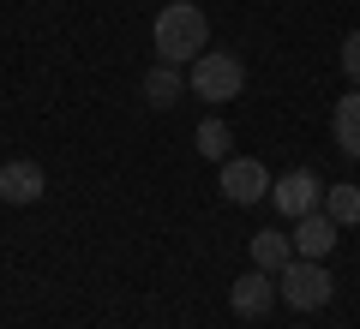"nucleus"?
<instances>
[{
    "instance_id": "nucleus-4",
    "label": "nucleus",
    "mask_w": 360,
    "mask_h": 329,
    "mask_svg": "<svg viewBox=\"0 0 360 329\" xmlns=\"http://www.w3.org/2000/svg\"><path fill=\"white\" fill-rule=\"evenodd\" d=\"M270 203H276V215L300 222V215H312L324 203V186H319V174H307V168H288L283 180H270Z\"/></svg>"
},
{
    "instance_id": "nucleus-7",
    "label": "nucleus",
    "mask_w": 360,
    "mask_h": 329,
    "mask_svg": "<svg viewBox=\"0 0 360 329\" xmlns=\"http://www.w3.org/2000/svg\"><path fill=\"white\" fill-rule=\"evenodd\" d=\"M336 234H342V228H336L330 215L312 210V215H300V222H295V234H288V240H295V257H319V264H324V257L336 252Z\"/></svg>"
},
{
    "instance_id": "nucleus-5",
    "label": "nucleus",
    "mask_w": 360,
    "mask_h": 329,
    "mask_svg": "<svg viewBox=\"0 0 360 329\" xmlns=\"http://www.w3.org/2000/svg\"><path fill=\"white\" fill-rule=\"evenodd\" d=\"M222 198L229 203H264L270 198V168L252 156H229L222 162Z\"/></svg>"
},
{
    "instance_id": "nucleus-8",
    "label": "nucleus",
    "mask_w": 360,
    "mask_h": 329,
    "mask_svg": "<svg viewBox=\"0 0 360 329\" xmlns=\"http://www.w3.org/2000/svg\"><path fill=\"white\" fill-rule=\"evenodd\" d=\"M42 192H49V180H42V168L37 162H6L0 168V203H37Z\"/></svg>"
},
{
    "instance_id": "nucleus-13",
    "label": "nucleus",
    "mask_w": 360,
    "mask_h": 329,
    "mask_svg": "<svg viewBox=\"0 0 360 329\" xmlns=\"http://www.w3.org/2000/svg\"><path fill=\"white\" fill-rule=\"evenodd\" d=\"M193 138H198V156H205V162H217V168L229 162V144H234V138H229V126H222V120H205Z\"/></svg>"
},
{
    "instance_id": "nucleus-6",
    "label": "nucleus",
    "mask_w": 360,
    "mask_h": 329,
    "mask_svg": "<svg viewBox=\"0 0 360 329\" xmlns=\"http://www.w3.org/2000/svg\"><path fill=\"white\" fill-rule=\"evenodd\" d=\"M270 305H276V276H264V269H246L240 281H229V311L234 317H264Z\"/></svg>"
},
{
    "instance_id": "nucleus-9",
    "label": "nucleus",
    "mask_w": 360,
    "mask_h": 329,
    "mask_svg": "<svg viewBox=\"0 0 360 329\" xmlns=\"http://www.w3.org/2000/svg\"><path fill=\"white\" fill-rule=\"evenodd\" d=\"M330 132H336V144H342V156H354V162H360V84L348 90V96H336Z\"/></svg>"
},
{
    "instance_id": "nucleus-12",
    "label": "nucleus",
    "mask_w": 360,
    "mask_h": 329,
    "mask_svg": "<svg viewBox=\"0 0 360 329\" xmlns=\"http://www.w3.org/2000/svg\"><path fill=\"white\" fill-rule=\"evenodd\" d=\"M319 210L330 215L336 228H354V222H360V186H348V180H342V186H330V192H324V203H319Z\"/></svg>"
},
{
    "instance_id": "nucleus-1",
    "label": "nucleus",
    "mask_w": 360,
    "mask_h": 329,
    "mask_svg": "<svg viewBox=\"0 0 360 329\" xmlns=\"http://www.w3.org/2000/svg\"><path fill=\"white\" fill-rule=\"evenodd\" d=\"M150 42H156V60H162V66H186V60L205 54L210 18L198 13L193 0H168L162 13H156V25H150Z\"/></svg>"
},
{
    "instance_id": "nucleus-14",
    "label": "nucleus",
    "mask_w": 360,
    "mask_h": 329,
    "mask_svg": "<svg viewBox=\"0 0 360 329\" xmlns=\"http://www.w3.org/2000/svg\"><path fill=\"white\" fill-rule=\"evenodd\" d=\"M342 72L360 84V30H348V36H342Z\"/></svg>"
},
{
    "instance_id": "nucleus-11",
    "label": "nucleus",
    "mask_w": 360,
    "mask_h": 329,
    "mask_svg": "<svg viewBox=\"0 0 360 329\" xmlns=\"http://www.w3.org/2000/svg\"><path fill=\"white\" fill-rule=\"evenodd\" d=\"M180 90H186V84H180V66H162V60H156L150 72H144V102H150V108H174Z\"/></svg>"
},
{
    "instance_id": "nucleus-3",
    "label": "nucleus",
    "mask_w": 360,
    "mask_h": 329,
    "mask_svg": "<svg viewBox=\"0 0 360 329\" xmlns=\"http://www.w3.org/2000/svg\"><path fill=\"white\" fill-rule=\"evenodd\" d=\"M330 293H336V281L319 257H295L288 269H276V300L295 305V311H319V305H330Z\"/></svg>"
},
{
    "instance_id": "nucleus-10",
    "label": "nucleus",
    "mask_w": 360,
    "mask_h": 329,
    "mask_svg": "<svg viewBox=\"0 0 360 329\" xmlns=\"http://www.w3.org/2000/svg\"><path fill=\"white\" fill-rule=\"evenodd\" d=\"M288 264H295V240H288V234H276V228L252 234V269L276 276V269H288Z\"/></svg>"
},
{
    "instance_id": "nucleus-2",
    "label": "nucleus",
    "mask_w": 360,
    "mask_h": 329,
    "mask_svg": "<svg viewBox=\"0 0 360 329\" xmlns=\"http://www.w3.org/2000/svg\"><path fill=\"white\" fill-rule=\"evenodd\" d=\"M186 90H193L198 102H210V108H222V102H234L246 90V66L234 60L229 48H205L193 60V72H186Z\"/></svg>"
}]
</instances>
